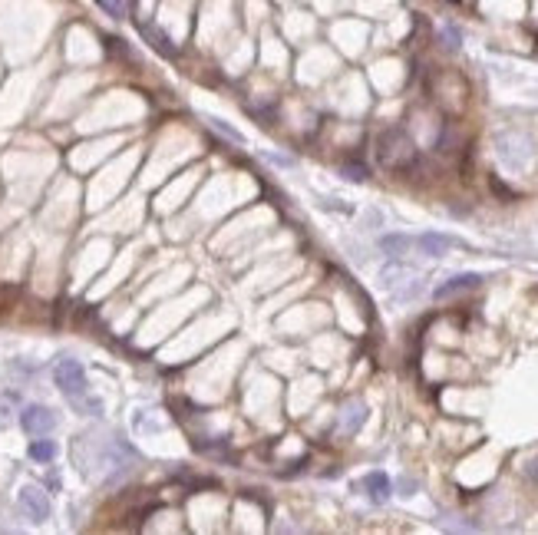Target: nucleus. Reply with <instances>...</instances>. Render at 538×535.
Returning a JSON list of instances; mask_svg holds the SVG:
<instances>
[{
	"instance_id": "obj_1",
	"label": "nucleus",
	"mask_w": 538,
	"mask_h": 535,
	"mask_svg": "<svg viewBox=\"0 0 538 535\" xmlns=\"http://www.w3.org/2000/svg\"><path fill=\"white\" fill-rule=\"evenodd\" d=\"M495 155L499 162L512 169V172H525L535 165V139L528 132H518V129H506L495 136Z\"/></svg>"
},
{
	"instance_id": "obj_2",
	"label": "nucleus",
	"mask_w": 538,
	"mask_h": 535,
	"mask_svg": "<svg viewBox=\"0 0 538 535\" xmlns=\"http://www.w3.org/2000/svg\"><path fill=\"white\" fill-rule=\"evenodd\" d=\"M377 159L390 172H406L416 165V146L403 129H387L377 139Z\"/></svg>"
},
{
	"instance_id": "obj_3",
	"label": "nucleus",
	"mask_w": 538,
	"mask_h": 535,
	"mask_svg": "<svg viewBox=\"0 0 538 535\" xmlns=\"http://www.w3.org/2000/svg\"><path fill=\"white\" fill-rule=\"evenodd\" d=\"M53 380L56 387H60V394L70 400V404H76L79 397L89 394V383H87V370H83V363L73 361V357H60L53 367Z\"/></svg>"
},
{
	"instance_id": "obj_4",
	"label": "nucleus",
	"mask_w": 538,
	"mask_h": 535,
	"mask_svg": "<svg viewBox=\"0 0 538 535\" xmlns=\"http://www.w3.org/2000/svg\"><path fill=\"white\" fill-rule=\"evenodd\" d=\"M17 505H20V513L30 519V522H46L50 513H53V505H50V496H46L40 486H23L17 492Z\"/></svg>"
},
{
	"instance_id": "obj_5",
	"label": "nucleus",
	"mask_w": 538,
	"mask_h": 535,
	"mask_svg": "<svg viewBox=\"0 0 538 535\" xmlns=\"http://www.w3.org/2000/svg\"><path fill=\"white\" fill-rule=\"evenodd\" d=\"M20 426H23L27 437H50V433L56 430V413L50 410V406L30 404V406H23Z\"/></svg>"
},
{
	"instance_id": "obj_6",
	"label": "nucleus",
	"mask_w": 538,
	"mask_h": 535,
	"mask_svg": "<svg viewBox=\"0 0 538 535\" xmlns=\"http://www.w3.org/2000/svg\"><path fill=\"white\" fill-rule=\"evenodd\" d=\"M479 284H482V278H479V274H456V278H449V281H442L433 295H436V301H446V297H452V295L475 291Z\"/></svg>"
},
{
	"instance_id": "obj_7",
	"label": "nucleus",
	"mask_w": 538,
	"mask_h": 535,
	"mask_svg": "<svg viewBox=\"0 0 538 535\" xmlns=\"http://www.w3.org/2000/svg\"><path fill=\"white\" fill-rule=\"evenodd\" d=\"M364 420H366V404H360V400H350V404H344V410H340L337 430H340V433H347V437H354L357 430L364 426Z\"/></svg>"
},
{
	"instance_id": "obj_8",
	"label": "nucleus",
	"mask_w": 538,
	"mask_h": 535,
	"mask_svg": "<svg viewBox=\"0 0 538 535\" xmlns=\"http://www.w3.org/2000/svg\"><path fill=\"white\" fill-rule=\"evenodd\" d=\"M413 245H416L423 254H430V258H440V254H446L449 248H456L459 241L449 238V235H436V231H426V235H420V238H413Z\"/></svg>"
},
{
	"instance_id": "obj_9",
	"label": "nucleus",
	"mask_w": 538,
	"mask_h": 535,
	"mask_svg": "<svg viewBox=\"0 0 538 535\" xmlns=\"http://www.w3.org/2000/svg\"><path fill=\"white\" fill-rule=\"evenodd\" d=\"M364 492L370 496V503H387L390 492H393V482L387 479V472H366Z\"/></svg>"
},
{
	"instance_id": "obj_10",
	"label": "nucleus",
	"mask_w": 538,
	"mask_h": 535,
	"mask_svg": "<svg viewBox=\"0 0 538 535\" xmlns=\"http://www.w3.org/2000/svg\"><path fill=\"white\" fill-rule=\"evenodd\" d=\"M380 248H383L390 258H403V254L413 248V238H409V235H383V238H380Z\"/></svg>"
},
{
	"instance_id": "obj_11",
	"label": "nucleus",
	"mask_w": 538,
	"mask_h": 535,
	"mask_svg": "<svg viewBox=\"0 0 538 535\" xmlns=\"http://www.w3.org/2000/svg\"><path fill=\"white\" fill-rule=\"evenodd\" d=\"M30 459H33V463H53V459H56V443H53V439H46V437H33Z\"/></svg>"
},
{
	"instance_id": "obj_12",
	"label": "nucleus",
	"mask_w": 538,
	"mask_h": 535,
	"mask_svg": "<svg viewBox=\"0 0 538 535\" xmlns=\"http://www.w3.org/2000/svg\"><path fill=\"white\" fill-rule=\"evenodd\" d=\"M383 288H397V284H406L416 278V271L413 268H406V264H390V268H383Z\"/></svg>"
},
{
	"instance_id": "obj_13",
	"label": "nucleus",
	"mask_w": 538,
	"mask_h": 535,
	"mask_svg": "<svg viewBox=\"0 0 538 535\" xmlns=\"http://www.w3.org/2000/svg\"><path fill=\"white\" fill-rule=\"evenodd\" d=\"M142 33H146V40H149V44L155 46L162 56H175V46L169 44V37H165L159 27H149V23H146V27H142Z\"/></svg>"
},
{
	"instance_id": "obj_14",
	"label": "nucleus",
	"mask_w": 538,
	"mask_h": 535,
	"mask_svg": "<svg viewBox=\"0 0 538 535\" xmlns=\"http://www.w3.org/2000/svg\"><path fill=\"white\" fill-rule=\"evenodd\" d=\"M76 410V413H83V416H103V400H96L93 394H87V397H79L76 404H70Z\"/></svg>"
},
{
	"instance_id": "obj_15",
	"label": "nucleus",
	"mask_w": 538,
	"mask_h": 535,
	"mask_svg": "<svg viewBox=\"0 0 538 535\" xmlns=\"http://www.w3.org/2000/svg\"><path fill=\"white\" fill-rule=\"evenodd\" d=\"M440 44L446 46V50H459V44H463V37H459V27L446 23V27L440 30Z\"/></svg>"
},
{
	"instance_id": "obj_16",
	"label": "nucleus",
	"mask_w": 538,
	"mask_h": 535,
	"mask_svg": "<svg viewBox=\"0 0 538 535\" xmlns=\"http://www.w3.org/2000/svg\"><path fill=\"white\" fill-rule=\"evenodd\" d=\"M13 423V397L0 394V430H7Z\"/></svg>"
},
{
	"instance_id": "obj_17",
	"label": "nucleus",
	"mask_w": 538,
	"mask_h": 535,
	"mask_svg": "<svg viewBox=\"0 0 538 535\" xmlns=\"http://www.w3.org/2000/svg\"><path fill=\"white\" fill-rule=\"evenodd\" d=\"M96 4L113 17V20H122V17H126V0H96Z\"/></svg>"
},
{
	"instance_id": "obj_18",
	"label": "nucleus",
	"mask_w": 538,
	"mask_h": 535,
	"mask_svg": "<svg viewBox=\"0 0 538 535\" xmlns=\"http://www.w3.org/2000/svg\"><path fill=\"white\" fill-rule=\"evenodd\" d=\"M208 122H212V126H215L218 132H225V136H228V139H231V142H245V136H241V132H238V129H231V126H228V122L215 120V116H212V120H208Z\"/></svg>"
},
{
	"instance_id": "obj_19",
	"label": "nucleus",
	"mask_w": 538,
	"mask_h": 535,
	"mask_svg": "<svg viewBox=\"0 0 538 535\" xmlns=\"http://www.w3.org/2000/svg\"><path fill=\"white\" fill-rule=\"evenodd\" d=\"M344 175H347V179H350V182H364V179H366V165L347 162V165H344Z\"/></svg>"
},
{
	"instance_id": "obj_20",
	"label": "nucleus",
	"mask_w": 538,
	"mask_h": 535,
	"mask_svg": "<svg viewBox=\"0 0 538 535\" xmlns=\"http://www.w3.org/2000/svg\"><path fill=\"white\" fill-rule=\"evenodd\" d=\"M525 479H528V482H538V456L525 466Z\"/></svg>"
},
{
	"instance_id": "obj_21",
	"label": "nucleus",
	"mask_w": 538,
	"mask_h": 535,
	"mask_svg": "<svg viewBox=\"0 0 538 535\" xmlns=\"http://www.w3.org/2000/svg\"><path fill=\"white\" fill-rule=\"evenodd\" d=\"M399 489H403V496H413V489H416V482L403 479V482H399Z\"/></svg>"
}]
</instances>
